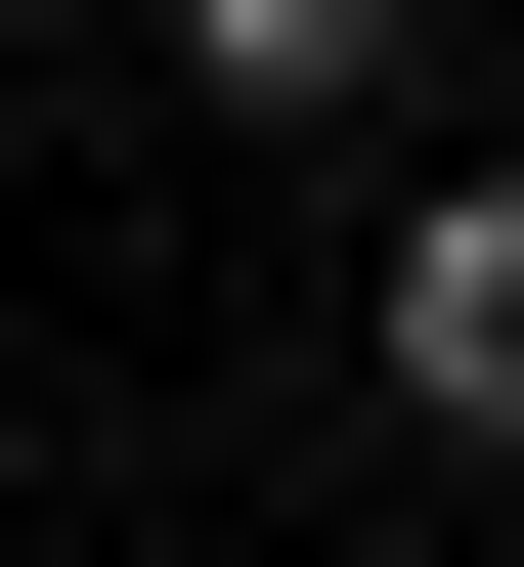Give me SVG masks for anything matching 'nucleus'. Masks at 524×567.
Segmentation results:
<instances>
[{
  "instance_id": "obj_1",
  "label": "nucleus",
  "mask_w": 524,
  "mask_h": 567,
  "mask_svg": "<svg viewBox=\"0 0 524 567\" xmlns=\"http://www.w3.org/2000/svg\"><path fill=\"white\" fill-rule=\"evenodd\" d=\"M350 350L438 393V436H524V175H438V218H393V262H350Z\"/></svg>"
},
{
  "instance_id": "obj_2",
  "label": "nucleus",
  "mask_w": 524,
  "mask_h": 567,
  "mask_svg": "<svg viewBox=\"0 0 524 567\" xmlns=\"http://www.w3.org/2000/svg\"><path fill=\"white\" fill-rule=\"evenodd\" d=\"M175 44H219V87H393V0H175Z\"/></svg>"
}]
</instances>
